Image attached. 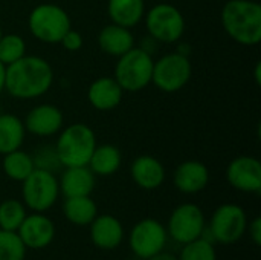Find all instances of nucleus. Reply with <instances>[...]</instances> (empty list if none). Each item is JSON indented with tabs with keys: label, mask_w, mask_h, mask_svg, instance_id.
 <instances>
[{
	"label": "nucleus",
	"mask_w": 261,
	"mask_h": 260,
	"mask_svg": "<svg viewBox=\"0 0 261 260\" xmlns=\"http://www.w3.org/2000/svg\"><path fill=\"white\" fill-rule=\"evenodd\" d=\"M54 84V69L47 60L24 55L6 66L5 90L17 100L43 97Z\"/></svg>",
	"instance_id": "nucleus-1"
},
{
	"label": "nucleus",
	"mask_w": 261,
	"mask_h": 260,
	"mask_svg": "<svg viewBox=\"0 0 261 260\" xmlns=\"http://www.w3.org/2000/svg\"><path fill=\"white\" fill-rule=\"evenodd\" d=\"M226 34L242 46L261 41V5L257 0H228L220 14Z\"/></svg>",
	"instance_id": "nucleus-2"
},
{
	"label": "nucleus",
	"mask_w": 261,
	"mask_h": 260,
	"mask_svg": "<svg viewBox=\"0 0 261 260\" xmlns=\"http://www.w3.org/2000/svg\"><path fill=\"white\" fill-rule=\"evenodd\" d=\"M95 147V132L84 123H73L61 129L55 143V150L63 167L87 166Z\"/></svg>",
	"instance_id": "nucleus-3"
},
{
	"label": "nucleus",
	"mask_w": 261,
	"mask_h": 260,
	"mask_svg": "<svg viewBox=\"0 0 261 260\" xmlns=\"http://www.w3.org/2000/svg\"><path fill=\"white\" fill-rule=\"evenodd\" d=\"M153 55L133 46L130 51L118 57L113 78L124 92H139L151 83Z\"/></svg>",
	"instance_id": "nucleus-4"
},
{
	"label": "nucleus",
	"mask_w": 261,
	"mask_h": 260,
	"mask_svg": "<svg viewBox=\"0 0 261 260\" xmlns=\"http://www.w3.org/2000/svg\"><path fill=\"white\" fill-rule=\"evenodd\" d=\"M31 34L41 43H60L64 34L72 28L69 14L58 5H37L28 17Z\"/></svg>",
	"instance_id": "nucleus-5"
},
{
	"label": "nucleus",
	"mask_w": 261,
	"mask_h": 260,
	"mask_svg": "<svg viewBox=\"0 0 261 260\" xmlns=\"http://www.w3.org/2000/svg\"><path fill=\"white\" fill-rule=\"evenodd\" d=\"M144 21L148 35H151L159 43H177L185 34L184 14L170 3H158L145 11Z\"/></svg>",
	"instance_id": "nucleus-6"
},
{
	"label": "nucleus",
	"mask_w": 261,
	"mask_h": 260,
	"mask_svg": "<svg viewBox=\"0 0 261 260\" xmlns=\"http://www.w3.org/2000/svg\"><path fill=\"white\" fill-rule=\"evenodd\" d=\"M21 196L26 208L35 213H44L54 207L60 196L58 178L52 172L34 169L21 182Z\"/></svg>",
	"instance_id": "nucleus-7"
},
{
	"label": "nucleus",
	"mask_w": 261,
	"mask_h": 260,
	"mask_svg": "<svg viewBox=\"0 0 261 260\" xmlns=\"http://www.w3.org/2000/svg\"><path fill=\"white\" fill-rule=\"evenodd\" d=\"M248 216L246 211L237 204H222L216 208L210 219L208 231L211 241L222 245L237 244L246 233Z\"/></svg>",
	"instance_id": "nucleus-8"
},
{
	"label": "nucleus",
	"mask_w": 261,
	"mask_h": 260,
	"mask_svg": "<svg viewBox=\"0 0 261 260\" xmlns=\"http://www.w3.org/2000/svg\"><path fill=\"white\" fill-rule=\"evenodd\" d=\"M193 67L190 58L179 52L165 54L153 63L151 83L165 93L179 92L191 80Z\"/></svg>",
	"instance_id": "nucleus-9"
},
{
	"label": "nucleus",
	"mask_w": 261,
	"mask_h": 260,
	"mask_svg": "<svg viewBox=\"0 0 261 260\" xmlns=\"http://www.w3.org/2000/svg\"><path fill=\"white\" fill-rule=\"evenodd\" d=\"M165 228L168 236L177 244L185 245L188 242H193L202 238L206 231L203 210L191 202L180 204L171 211Z\"/></svg>",
	"instance_id": "nucleus-10"
},
{
	"label": "nucleus",
	"mask_w": 261,
	"mask_h": 260,
	"mask_svg": "<svg viewBox=\"0 0 261 260\" xmlns=\"http://www.w3.org/2000/svg\"><path fill=\"white\" fill-rule=\"evenodd\" d=\"M168 233L167 228L156 219H142L133 225L128 234V245L132 253L142 260L162 251L167 245Z\"/></svg>",
	"instance_id": "nucleus-11"
},
{
	"label": "nucleus",
	"mask_w": 261,
	"mask_h": 260,
	"mask_svg": "<svg viewBox=\"0 0 261 260\" xmlns=\"http://www.w3.org/2000/svg\"><path fill=\"white\" fill-rule=\"evenodd\" d=\"M226 179L229 185L243 193L261 192V162L249 155L234 158L226 167Z\"/></svg>",
	"instance_id": "nucleus-12"
},
{
	"label": "nucleus",
	"mask_w": 261,
	"mask_h": 260,
	"mask_svg": "<svg viewBox=\"0 0 261 260\" xmlns=\"http://www.w3.org/2000/svg\"><path fill=\"white\" fill-rule=\"evenodd\" d=\"M21 242L29 250H43L55 239V224L44 213L26 215L20 228L17 230Z\"/></svg>",
	"instance_id": "nucleus-13"
},
{
	"label": "nucleus",
	"mask_w": 261,
	"mask_h": 260,
	"mask_svg": "<svg viewBox=\"0 0 261 260\" xmlns=\"http://www.w3.org/2000/svg\"><path fill=\"white\" fill-rule=\"evenodd\" d=\"M24 129L35 136L57 135L64 126L63 112L54 104H38L29 110L24 121Z\"/></svg>",
	"instance_id": "nucleus-14"
},
{
	"label": "nucleus",
	"mask_w": 261,
	"mask_h": 260,
	"mask_svg": "<svg viewBox=\"0 0 261 260\" xmlns=\"http://www.w3.org/2000/svg\"><path fill=\"white\" fill-rule=\"evenodd\" d=\"M174 187L185 195H196L203 192L210 184L208 167L196 159L180 162L173 175Z\"/></svg>",
	"instance_id": "nucleus-15"
},
{
	"label": "nucleus",
	"mask_w": 261,
	"mask_h": 260,
	"mask_svg": "<svg viewBox=\"0 0 261 260\" xmlns=\"http://www.w3.org/2000/svg\"><path fill=\"white\" fill-rule=\"evenodd\" d=\"M90 239L99 250H115L124 241V227L112 215H98L90 222Z\"/></svg>",
	"instance_id": "nucleus-16"
},
{
	"label": "nucleus",
	"mask_w": 261,
	"mask_h": 260,
	"mask_svg": "<svg viewBox=\"0 0 261 260\" xmlns=\"http://www.w3.org/2000/svg\"><path fill=\"white\" fill-rule=\"evenodd\" d=\"M130 175L139 188L156 190L165 181V167L158 158L151 155H141L133 159Z\"/></svg>",
	"instance_id": "nucleus-17"
},
{
	"label": "nucleus",
	"mask_w": 261,
	"mask_h": 260,
	"mask_svg": "<svg viewBox=\"0 0 261 260\" xmlns=\"http://www.w3.org/2000/svg\"><path fill=\"white\" fill-rule=\"evenodd\" d=\"M60 193L64 198L90 196L96 185V176L87 166L64 167L58 179Z\"/></svg>",
	"instance_id": "nucleus-18"
},
{
	"label": "nucleus",
	"mask_w": 261,
	"mask_h": 260,
	"mask_svg": "<svg viewBox=\"0 0 261 260\" xmlns=\"http://www.w3.org/2000/svg\"><path fill=\"white\" fill-rule=\"evenodd\" d=\"M124 90L113 77L96 78L87 90V100L96 110L107 112L119 106Z\"/></svg>",
	"instance_id": "nucleus-19"
},
{
	"label": "nucleus",
	"mask_w": 261,
	"mask_h": 260,
	"mask_svg": "<svg viewBox=\"0 0 261 260\" xmlns=\"http://www.w3.org/2000/svg\"><path fill=\"white\" fill-rule=\"evenodd\" d=\"M98 44L107 55L121 57L135 46V37L128 28L110 23L99 31Z\"/></svg>",
	"instance_id": "nucleus-20"
},
{
	"label": "nucleus",
	"mask_w": 261,
	"mask_h": 260,
	"mask_svg": "<svg viewBox=\"0 0 261 260\" xmlns=\"http://www.w3.org/2000/svg\"><path fill=\"white\" fill-rule=\"evenodd\" d=\"M107 12H109L112 23L132 29L136 25H139V21L144 20L145 2L144 0H109Z\"/></svg>",
	"instance_id": "nucleus-21"
},
{
	"label": "nucleus",
	"mask_w": 261,
	"mask_h": 260,
	"mask_svg": "<svg viewBox=\"0 0 261 260\" xmlns=\"http://www.w3.org/2000/svg\"><path fill=\"white\" fill-rule=\"evenodd\" d=\"M121 164H122V155L116 146L96 144L87 167L93 172L95 176H112L121 169Z\"/></svg>",
	"instance_id": "nucleus-22"
},
{
	"label": "nucleus",
	"mask_w": 261,
	"mask_h": 260,
	"mask_svg": "<svg viewBox=\"0 0 261 260\" xmlns=\"http://www.w3.org/2000/svg\"><path fill=\"white\" fill-rule=\"evenodd\" d=\"M26 129L23 121L12 113H0V155L21 149Z\"/></svg>",
	"instance_id": "nucleus-23"
},
{
	"label": "nucleus",
	"mask_w": 261,
	"mask_h": 260,
	"mask_svg": "<svg viewBox=\"0 0 261 260\" xmlns=\"http://www.w3.org/2000/svg\"><path fill=\"white\" fill-rule=\"evenodd\" d=\"M63 215L70 224L87 227L98 216V207L90 196L66 198L63 204Z\"/></svg>",
	"instance_id": "nucleus-24"
},
{
	"label": "nucleus",
	"mask_w": 261,
	"mask_h": 260,
	"mask_svg": "<svg viewBox=\"0 0 261 260\" xmlns=\"http://www.w3.org/2000/svg\"><path fill=\"white\" fill-rule=\"evenodd\" d=\"M5 175L17 182H23L35 169L32 155L23 152L21 149H17L14 152H9L3 155V162H2Z\"/></svg>",
	"instance_id": "nucleus-25"
},
{
	"label": "nucleus",
	"mask_w": 261,
	"mask_h": 260,
	"mask_svg": "<svg viewBox=\"0 0 261 260\" xmlns=\"http://www.w3.org/2000/svg\"><path fill=\"white\" fill-rule=\"evenodd\" d=\"M26 205L17 199H6L0 204V230L17 231L26 218Z\"/></svg>",
	"instance_id": "nucleus-26"
},
{
	"label": "nucleus",
	"mask_w": 261,
	"mask_h": 260,
	"mask_svg": "<svg viewBox=\"0 0 261 260\" xmlns=\"http://www.w3.org/2000/svg\"><path fill=\"white\" fill-rule=\"evenodd\" d=\"M26 55L24 38L18 34H3L0 37V63L5 66Z\"/></svg>",
	"instance_id": "nucleus-27"
},
{
	"label": "nucleus",
	"mask_w": 261,
	"mask_h": 260,
	"mask_svg": "<svg viewBox=\"0 0 261 260\" xmlns=\"http://www.w3.org/2000/svg\"><path fill=\"white\" fill-rule=\"evenodd\" d=\"M179 260H217L214 242L202 236L193 242L182 245Z\"/></svg>",
	"instance_id": "nucleus-28"
},
{
	"label": "nucleus",
	"mask_w": 261,
	"mask_h": 260,
	"mask_svg": "<svg viewBox=\"0 0 261 260\" xmlns=\"http://www.w3.org/2000/svg\"><path fill=\"white\" fill-rule=\"evenodd\" d=\"M26 250L17 231L0 230V260H24Z\"/></svg>",
	"instance_id": "nucleus-29"
},
{
	"label": "nucleus",
	"mask_w": 261,
	"mask_h": 260,
	"mask_svg": "<svg viewBox=\"0 0 261 260\" xmlns=\"http://www.w3.org/2000/svg\"><path fill=\"white\" fill-rule=\"evenodd\" d=\"M34 159V166L35 169H41V170H47L55 173L57 170H60L63 166L58 159L55 146H43L38 147V150L32 155Z\"/></svg>",
	"instance_id": "nucleus-30"
},
{
	"label": "nucleus",
	"mask_w": 261,
	"mask_h": 260,
	"mask_svg": "<svg viewBox=\"0 0 261 260\" xmlns=\"http://www.w3.org/2000/svg\"><path fill=\"white\" fill-rule=\"evenodd\" d=\"M60 44H63V48L69 52H75V51H80L83 48V35L80 32H76L75 29H69L64 37L61 38Z\"/></svg>",
	"instance_id": "nucleus-31"
},
{
	"label": "nucleus",
	"mask_w": 261,
	"mask_h": 260,
	"mask_svg": "<svg viewBox=\"0 0 261 260\" xmlns=\"http://www.w3.org/2000/svg\"><path fill=\"white\" fill-rule=\"evenodd\" d=\"M246 231H249V238H251V241L257 245V247H260L261 245V218H254L252 219V222L251 224H248V228H246Z\"/></svg>",
	"instance_id": "nucleus-32"
},
{
	"label": "nucleus",
	"mask_w": 261,
	"mask_h": 260,
	"mask_svg": "<svg viewBox=\"0 0 261 260\" xmlns=\"http://www.w3.org/2000/svg\"><path fill=\"white\" fill-rule=\"evenodd\" d=\"M158 44H159V41H158V40H154L151 35H147V37H144L142 44H141L139 48H141L142 51L148 52L150 55H153V54L156 52V49H158Z\"/></svg>",
	"instance_id": "nucleus-33"
},
{
	"label": "nucleus",
	"mask_w": 261,
	"mask_h": 260,
	"mask_svg": "<svg viewBox=\"0 0 261 260\" xmlns=\"http://www.w3.org/2000/svg\"><path fill=\"white\" fill-rule=\"evenodd\" d=\"M147 260H179V256H176V254H173V253H167V251H159L158 254H154V256H151L150 259Z\"/></svg>",
	"instance_id": "nucleus-34"
},
{
	"label": "nucleus",
	"mask_w": 261,
	"mask_h": 260,
	"mask_svg": "<svg viewBox=\"0 0 261 260\" xmlns=\"http://www.w3.org/2000/svg\"><path fill=\"white\" fill-rule=\"evenodd\" d=\"M5 72H6V66L0 63V92L5 90Z\"/></svg>",
	"instance_id": "nucleus-35"
},
{
	"label": "nucleus",
	"mask_w": 261,
	"mask_h": 260,
	"mask_svg": "<svg viewBox=\"0 0 261 260\" xmlns=\"http://www.w3.org/2000/svg\"><path fill=\"white\" fill-rule=\"evenodd\" d=\"M255 78H257V83L260 84V63L257 64V67H255Z\"/></svg>",
	"instance_id": "nucleus-36"
},
{
	"label": "nucleus",
	"mask_w": 261,
	"mask_h": 260,
	"mask_svg": "<svg viewBox=\"0 0 261 260\" xmlns=\"http://www.w3.org/2000/svg\"><path fill=\"white\" fill-rule=\"evenodd\" d=\"M3 35V31H2V26H0V37Z\"/></svg>",
	"instance_id": "nucleus-37"
}]
</instances>
